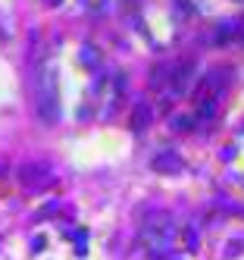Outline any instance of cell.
<instances>
[{"instance_id":"6da1fadb","label":"cell","mask_w":244,"mask_h":260,"mask_svg":"<svg viewBox=\"0 0 244 260\" xmlns=\"http://www.w3.org/2000/svg\"><path fill=\"white\" fill-rule=\"evenodd\" d=\"M34 107H38V116H41L47 125H53L60 119V98H56L53 66H41L34 72Z\"/></svg>"}]
</instances>
